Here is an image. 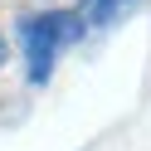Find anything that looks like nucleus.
I'll return each mask as SVG.
<instances>
[{
  "label": "nucleus",
  "mask_w": 151,
  "mask_h": 151,
  "mask_svg": "<svg viewBox=\"0 0 151 151\" xmlns=\"http://www.w3.org/2000/svg\"><path fill=\"white\" fill-rule=\"evenodd\" d=\"M83 20L63 10H44V15H24L20 20V54H24V78L29 88H44L54 73V59L68 39H78Z\"/></svg>",
  "instance_id": "1"
},
{
  "label": "nucleus",
  "mask_w": 151,
  "mask_h": 151,
  "mask_svg": "<svg viewBox=\"0 0 151 151\" xmlns=\"http://www.w3.org/2000/svg\"><path fill=\"white\" fill-rule=\"evenodd\" d=\"M93 5H98V10H127L132 0H93Z\"/></svg>",
  "instance_id": "2"
},
{
  "label": "nucleus",
  "mask_w": 151,
  "mask_h": 151,
  "mask_svg": "<svg viewBox=\"0 0 151 151\" xmlns=\"http://www.w3.org/2000/svg\"><path fill=\"white\" fill-rule=\"evenodd\" d=\"M5 59H10V44H5V34H0V68H5Z\"/></svg>",
  "instance_id": "3"
}]
</instances>
